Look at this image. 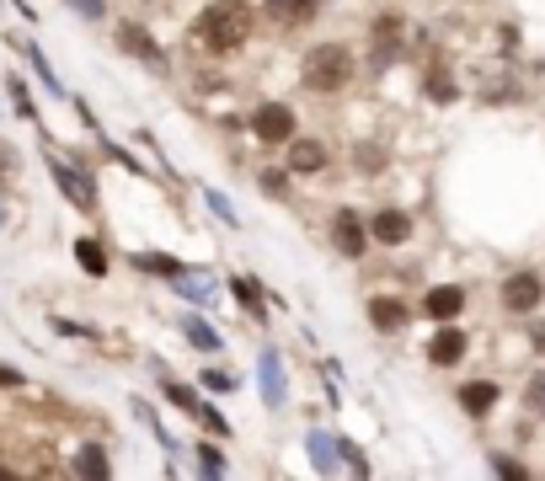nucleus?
Masks as SVG:
<instances>
[{
  "instance_id": "obj_13",
  "label": "nucleus",
  "mask_w": 545,
  "mask_h": 481,
  "mask_svg": "<svg viewBox=\"0 0 545 481\" xmlns=\"http://www.w3.org/2000/svg\"><path fill=\"white\" fill-rule=\"evenodd\" d=\"M49 172H54V182L65 188V198L75 209H97V188H91V177L86 172H75V166H65L59 155H49Z\"/></svg>"
},
{
  "instance_id": "obj_31",
  "label": "nucleus",
  "mask_w": 545,
  "mask_h": 481,
  "mask_svg": "<svg viewBox=\"0 0 545 481\" xmlns=\"http://www.w3.org/2000/svg\"><path fill=\"white\" fill-rule=\"evenodd\" d=\"M75 11H81V17H91V22H102V0H70Z\"/></svg>"
},
{
  "instance_id": "obj_16",
  "label": "nucleus",
  "mask_w": 545,
  "mask_h": 481,
  "mask_svg": "<svg viewBox=\"0 0 545 481\" xmlns=\"http://www.w3.org/2000/svg\"><path fill=\"white\" fill-rule=\"evenodd\" d=\"M107 471H113V460H107V449H102V444H81V455H75V476H86V481H102Z\"/></svg>"
},
{
  "instance_id": "obj_21",
  "label": "nucleus",
  "mask_w": 545,
  "mask_h": 481,
  "mask_svg": "<svg viewBox=\"0 0 545 481\" xmlns=\"http://www.w3.org/2000/svg\"><path fill=\"white\" fill-rule=\"evenodd\" d=\"M230 294H236V300L262 321V289H257V278H230Z\"/></svg>"
},
{
  "instance_id": "obj_28",
  "label": "nucleus",
  "mask_w": 545,
  "mask_h": 481,
  "mask_svg": "<svg viewBox=\"0 0 545 481\" xmlns=\"http://www.w3.org/2000/svg\"><path fill=\"white\" fill-rule=\"evenodd\" d=\"M11 102H17V113H22V118H33V97H27V86H22V81H11Z\"/></svg>"
},
{
  "instance_id": "obj_4",
  "label": "nucleus",
  "mask_w": 545,
  "mask_h": 481,
  "mask_svg": "<svg viewBox=\"0 0 545 481\" xmlns=\"http://www.w3.org/2000/svg\"><path fill=\"white\" fill-rule=\"evenodd\" d=\"M294 107L289 102H262V107H252V139L257 145H268V150H284L289 139H294Z\"/></svg>"
},
{
  "instance_id": "obj_11",
  "label": "nucleus",
  "mask_w": 545,
  "mask_h": 481,
  "mask_svg": "<svg viewBox=\"0 0 545 481\" xmlns=\"http://www.w3.org/2000/svg\"><path fill=\"white\" fill-rule=\"evenodd\" d=\"M407 321H412L407 300H396V294H375V300H369V327H375V332L396 337V332H407Z\"/></svg>"
},
{
  "instance_id": "obj_20",
  "label": "nucleus",
  "mask_w": 545,
  "mask_h": 481,
  "mask_svg": "<svg viewBox=\"0 0 545 481\" xmlns=\"http://www.w3.org/2000/svg\"><path fill=\"white\" fill-rule=\"evenodd\" d=\"M423 86H428V97H433V102H455V97H460V91H455V81H449V70H444V65H433Z\"/></svg>"
},
{
  "instance_id": "obj_12",
  "label": "nucleus",
  "mask_w": 545,
  "mask_h": 481,
  "mask_svg": "<svg viewBox=\"0 0 545 481\" xmlns=\"http://www.w3.org/2000/svg\"><path fill=\"white\" fill-rule=\"evenodd\" d=\"M423 316L428 321H460L465 316V284H433L423 294Z\"/></svg>"
},
{
  "instance_id": "obj_1",
  "label": "nucleus",
  "mask_w": 545,
  "mask_h": 481,
  "mask_svg": "<svg viewBox=\"0 0 545 481\" xmlns=\"http://www.w3.org/2000/svg\"><path fill=\"white\" fill-rule=\"evenodd\" d=\"M353 75H358V54L348 49V43H337V38L305 49V59H300V81L316 91V97H337V91H348Z\"/></svg>"
},
{
  "instance_id": "obj_9",
  "label": "nucleus",
  "mask_w": 545,
  "mask_h": 481,
  "mask_svg": "<svg viewBox=\"0 0 545 481\" xmlns=\"http://www.w3.org/2000/svg\"><path fill=\"white\" fill-rule=\"evenodd\" d=\"M412 230H417V225H412L407 209H391V204H385V209L369 214V236H375V246H407Z\"/></svg>"
},
{
  "instance_id": "obj_23",
  "label": "nucleus",
  "mask_w": 545,
  "mask_h": 481,
  "mask_svg": "<svg viewBox=\"0 0 545 481\" xmlns=\"http://www.w3.org/2000/svg\"><path fill=\"white\" fill-rule=\"evenodd\" d=\"M524 407H529V417H545V369H535V375H529V385H524Z\"/></svg>"
},
{
  "instance_id": "obj_29",
  "label": "nucleus",
  "mask_w": 545,
  "mask_h": 481,
  "mask_svg": "<svg viewBox=\"0 0 545 481\" xmlns=\"http://www.w3.org/2000/svg\"><path fill=\"white\" fill-rule=\"evenodd\" d=\"M262 385H268V396L278 401V359H262Z\"/></svg>"
},
{
  "instance_id": "obj_30",
  "label": "nucleus",
  "mask_w": 545,
  "mask_h": 481,
  "mask_svg": "<svg viewBox=\"0 0 545 481\" xmlns=\"http://www.w3.org/2000/svg\"><path fill=\"white\" fill-rule=\"evenodd\" d=\"M204 385H209V391H230L236 380H230V375H220V369H204Z\"/></svg>"
},
{
  "instance_id": "obj_33",
  "label": "nucleus",
  "mask_w": 545,
  "mask_h": 481,
  "mask_svg": "<svg viewBox=\"0 0 545 481\" xmlns=\"http://www.w3.org/2000/svg\"><path fill=\"white\" fill-rule=\"evenodd\" d=\"M535 343H540V348H545V327H540V332H535Z\"/></svg>"
},
{
  "instance_id": "obj_3",
  "label": "nucleus",
  "mask_w": 545,
  "mask_h": 481,
  "mask_svg": "<svg viewBox=\"0 0 545 481\" xmlns=\"http://www.w3.org/2000/svg\"><path fill=\"white\" fill-rule=\"evenodd\" d=\"M497 305H503L508 316H535V310L545 305V278H540L535 268L508 273L503 284H497Z\"/></svg>"
},
{
  "instance_id": "obj_24",
  "label": "nucleus",
  "mask_w": 545,
  "mask_h": 481,
  "mask_svg": "<svg viewBox=\"0 0 545 481\" xmlns=\"http://www.w3.org/2000/svg\"><path fill=\"white\" fill-rule=\"evenodd\" d=\"M198 471H204V476H225V455L214 444H198Z\"/></svg>"
},
{
  "instance_id": "obj_25",
  "label": "nucleus",
  "mask_w": 545,
  "mask_h": 481,
  "mask_svg": "<svg viewBox=\"0 0 545 481\" xmlns=\"http://www.w3.org/2000/svg\"><path fill=\"white\" fill-rule=\"evenodd\" d=\"M289 166H284V172H262V188H268V198H289Z\"/></svg>"
},
{
  "instance_id": "obj_8",
  "label": "nucleus",
  "mask_w": 545,
  "mask_h": 481,
  "mask_svg": "<svg viewBox=\"0 0 545 481\" xmlns=\"http://www.w3.org/2000/svg\"><path fill=\"white\" fill-rule=\"evenodd\" d=\"M396 54H401V17L385 11V17H375V27H369V65L385 70Z\"/></svg>"
},
{
  "instance_id": "obj_26",
  "label": "nucleus",
  "mask_w": 545,
  "mask_h": 481,
  "mask_svg": "<svg viewBox=\"0 0 545 481\" xmlns=\"http://www.w3.org/2000/svg\"><path fill=\"white\" fill-rule=\"evenodd\" d=\"M198 423H204L209 433H220V439H225V433H230V423H225V417L214 412V407H198Z\"/></svg>"
},
{
  "instance_id": "obj_5",
  "label": "nucleus",
  "mask_w": 545,
  "mask_h": 481,
  "mask_svg": "<svg viewBox=\"0 0 545 481\" xmlns=\"http://www.w3.org/2000/svg\"><path fill=\"white\" fill-rule=\"evenodd\" d=\"M465 353H471V332H465L460 321H439V332H433V343H428V364L455 369V364H465Z\"/></svg>"
},
{
  "instance_id": "obj_22",
  "label": "nucleus",
  "mask_w": 545,
  "mask_h": 481,
  "mask_svg": "<svg viewBox=\"0 0 545 481\" xmlns=\"http://www.w3.org/2000/svg\"><path fill=\"white\" fill-rule=\"evenodd\" d=\"M134 268H139V273H166V278H182V262H177V257H155V252H139V257H134Z\"/></svg>"
},
{
  "instance_id": "obj_2",
  "label": "nucleus",
  "mask_w": 545,
  "mask_h": 481,
  "mask_svg": "<svg viewBox=\"0 0 545 481\" xmlns=\"http://www.w3.org/2000/svg\"><path fill=\"white\" fill-rule=\"evenodd\" d=\"M252 27H257V17H252V6H246V0H214L204 17H198L193 38L204 43L209 54H236L241 43L252 38Z\"/></svg>"
},
{
  "instance_id": "obj_17",
  "label": "nucleus",
  "mask_w": 545,
  "mask_h": 481,
  "mask_svg": "<svg viewBox=\"0 0 545 481\" xmlns=\"http://www.w3.org/2000/svg\"><path fill=\"white\" fill-rule=\"evenodd\" d=\"M182 337H188L193 348H204V353H220V348H225V343H220V332L204 327L198 316H182Z\"/></svg>"
},
{
  "instance_id": "obj_27",
  "label": "nucleus",
  "mask_w": 545,
  "mask_h": 481,
  "mask_svg": "<svg viewBox=\"0 0 545 481\" xmlns=\"http://www.w3.org/2000/svg\"><path fill=\"white\" fill-rule=\"evenodd\" d=\"M492 471H497V476H529V465H524V460H508V455H497V460H492Z\"/></svg>"
},
{
  "instance_id": "obj_18",
  "label": "nucleus",
  "mask_w": 545,
  "mask_h": 481,
  "mask_svg": "<svg viewBox=\"0 0 545 481\" xmlns=\"http://www.w3.org/2000/svg\"><path fill=\"white\" fill-rule=\"evenodd\" d=\"M161 391H166L171 407H177V412H188V417H198V407H204V401H198V391H188L182 380H166V375H161Z\"/></svg>"
},
{
  "instance_id": "obj_19",
  "label": "nucleus",
  "mask_w": 545,
  "mask_h": 481,
  "mask_svg": "<svg viewBox=\"0 0 545 481\" xmlns=\"http://www.w3.org/2000/svg\"><path fill=\"white\" fill-rule=\"evenodd\" d=\"M75 262H81L91 278H107V252L97 241H75Z\"/></svg>"
},
{
  "instance_id": "obj_32",
  "label": "nucleus",
  "mask_w": 545,
  "mask_h": 481,
  "mask_svg": "<svg viewBox=\"0 0 545 481\" xmlns=\"http://www.w3.org/2000/svg\"><path fill=\"white\" fill-rule=\"evenodd\" d=\"M0 385H22V375H17V369H6V364H0Z\"/></svg>"
},
{
  "instance_id": "obj_7",
  "label": "nucleus",
  "mask_w": 545,
  "mask_h": 481,
  "mask_svg": "<svg viewBox=\"0 0 545 481\" xmlns=\"http://www.w3.org/2000/svg\"><path fill=\"white\" fill-rule=\"evenodd\" d=\"M113 38H118V49H123V54H134V59H139V65L166 70V49H161V43H155L139 22H118V27H113Z\"/></svg>"
},
{
  "instance_id": "obj_10",
  "label": "nucleus",
  "mask_w": 545,
  "mask_h": 481,
  "mask_svg": "<svg viewBox=\"0 0 545 481\" xmlns=\"http://www.w3.org/2000/svg\"><path fill=\"white\" fill-rule=\"evenodd\" d=\"M326 161H332V150L321 145V139H305V134H294L289 139V172L294 177H316V172H326Z\"/></svg>"
},
{
  "instance_id": "obj_14",
  "label": "nucleus",
  "mask_w": 545,
  "mask_h": 481,
  "mask_svg": "<svg viewBox=\"0 0 545 481\" xmlns=\"http://www.w3.org/2000/svg\"><path fill=\"white\" fill-rule=\"evenodd\" d=\"M455 401L465 407V417H476V423H481V417H492V407L503 401V385H497V380H465Z\"/></svg>"
},
{
  "instance_id": "obj_6",
  "label": "nucleus",
  "mask_w": 545,
  "mask_h": 481,
  "mask_svg": "<svg viewBox=\"0 0 545 481\" xmlns=\"http://www.w3.org/2000/svg\"><path fill=\"white\" fill-rule=\"evenodd\" d=\"M332 246L342 257H369V246H375V236H369V220H358L353 209H337L332 214Z\"/></svg>"
},
{
  "instance_id": "obj_15",
  "label": "nucleus",
  "mask_w": 545,
  "mask_h": 481,
  "mask_svg": "<svg viewBox=\"0 0 545 481\" xmlns=\"http://www.w3.org/2000/svg\"><path fill=\"white\" fill-rule=\"evenodd\" d=\"M316 6H321V0H262L268 22H278V27H305V22H316Z\"/></svg>"
}]
</instances>
